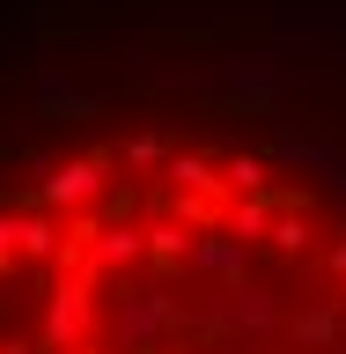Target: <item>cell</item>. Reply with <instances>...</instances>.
Here are the masks:
<instances>
[{"label": "cell", "mask_w": 346, "mask_h": 354, "mask_svg": "<svg viewBox=\"0 0 346 354\" xmlns=\"http://www.w3.org/2000/svg\"><path fill=\"white\" fill-rule=\"evenodd\" d=\"M0 354H346V199L177 126L0 177Z\"/></svg>", "instance_id": "cell-1"}]
</instances>
